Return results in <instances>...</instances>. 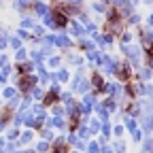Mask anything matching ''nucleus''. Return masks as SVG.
<instances>
[{
	"label": "nucleus",
	"instance_id": "obj_1",
	"mask_svg": "<svg viewBox=\"0 0 153 153\" xmlns=\"http://www.w3.org/2000/svg\"><path fill=\"white\" fill-rule=\"evenodd\" d=\"M89 147H87V153H100L102 151V145L100 143H96V140H91V143H87Z\"/></svg>",
	"mask_w": 153,
	"mask_h": 153
},
{
	"label": "nucleus",
	"instance_id": "obj_2",
	"mask_svg": "<svg viewBox=\"0 0 153 153\" xmlns=\"http://www.w3.org/2000/svg\"><path fill=\"white\" fill-rule=\"evenodd\" d=\"M123 132H126V126H121V123H117V126H113V134L115 136H123Z\"/></svg>",
	"mask_w": 153,
	"mask_h": 153
},
{
	"label": "nucleus",
	"instance_id": "obj_3",
	"mask_svg": "<svg viewBox=\"0 0 153 153\" xmlns=\"http://www.w3.org/2000/svg\"><path fill=\"white\" fill-rule=\"evenodd\" d=\"M113 151H115V153H126V143H123V140H117V143H115V147H113Z\"/></svg>",
	"mask_w": 153,
	"mask_h": 153
},
{
	"label": "nucleus",
	"instance_id": "obj_4",
	"mask_svg": "<svg viewBox=\"0 0 153 153\" xmlns=\"http://www.w3.org/2000/svg\"><path fill=\"white\" fill-rule=\"evenodd\" d=\"M49 64L55 68V66H60V64H62V60H60V57H51V62H49Z\"/></svg>",
	"mask_w": 153,
	"mask_h": 153
},
{
	"label": "nucleus",
	"instance_id": "obj_5",
	"mask_svg": "<svg viewBox=\"0 0 153 153\" xmlns=\"http://www.w3.org/2000/svg\"><path fill=\"white\" fill-rule=\"evenodd\" d=\"M47 149H49L47 143H38V151H47Z\"/></svg>",
	"mask_w": 153,
	"mask_h": 153
},
{
	"label": "nucleus",
	"instance_id": "obj_6",
	"mask_svg": "<svg viewBox=\"0 0 153 153\" xmlns=\"http://www.w3.org/2000/svg\"><path fill=\"white\" fill-rule=\"evenodd\" d=\"M100 153H115V151H113L111 147H106V145H102V151H100Z\"/></svg>",
	"mask_w": 153,
	"mask_h": 153
},
{
	"label": "nucleus",
	"instance_id": "obj_7",
	"mask_svg": "<svg viewBox=\"0 0 153 153\" xmlns=\"http://www.w3.org/2000/svg\"><path fill=\"white\" fill-rule=\"evenodd\" d=\"M72 153H76V151H72Z\"/></svg>",
	"mask_w": 153,
	"mask_h": 153
}]
</instances>
